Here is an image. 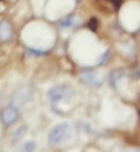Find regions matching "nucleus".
Returning <instances> with one entry per match:
<instances>
[{"label":"nucleus","instance_id":"f257e3e1","mask_svg":"<svg viewBox=\"0 0 140 152\" xmlns=\"http://www.w3.org/2000/svg\"><path fill=\"white\" fill-rule=\"evenodd\" d=\"M71 134H72V130H71V125L67 123L57 124L49 132V142L53 146L61 145V143H63L65 141L68 140Z\"/></svg>","mask_w":140,"mask_h":152},{"label":"nucleus","instance_id":"f03ea898","mask_svg":"<svg viewBox=\"0 0 140 152\" xmlns=\"http://www.w3.org/2000/svg\"><path fill=\"white\" fill-rule=\"evenodd\" d=\"M32 88L30 86H22L20 88H18L11 95L10 103L15 108H19V106L25 105L32 96Z\"/></svg>","mask_w":140,"mask_h":152},{"label":"nucleus","instance_id":"7ed1b4c3","mask_svg":"<svg viewBox=\"0 0 140 152\" xmlns=\"http://www.w3.org/2000/svg\"><path fill=\"white\" fill-rule=\"evenodd\" d=\"M47 96L51 102H62L67 100L72 96V89L66 86H56L49 89Z\"/></svg>","mask_w":140,"mask_h":152},{"label":"nucleus","instance_id":"20e7f679","mask_svg":"<svg viewBox=\"0 0 140 152\" xmlns=\"http://www.w3.org/2000/svg\"><path fill=\"white\" fill-rule=\"evenodd\" d=\"M80 80L85 86L89 87H99L102 84V75L97 71H83L80 74Z\"/></svg>","mask_w":140,"mask_h":152},{"label":"nucleus","instance_id":"39448f33","mask_svg":"<svg viewBox=\"0 0 140 152\" xmlns=\"http://www.w3.org/2000/svg\"><path fill=\"white\" fill-rule=\"evenodd\" d=\"M19 119V111L15 106H7L5 108L1 113V121L5 126H9V125H13L14 123H16Z\"/></svg>","mask_w":140,"mask_h":152},{"label":"nucleus","instance_id":"423d86ee","mask_svg":"<svg viewBox=\"0 0 140 152\" xmlns=\"http://www.w3.org/2000/svg\"><path fill=\"white\" fill-rule=\"evenodd\" d=\"M13 37V28L9 22L0 21V41L6 42Z\"/></svg>","mask_w":140,"mask_h":152},{"label":"nucleus","instance_id":"0eeeda50","mask_svg":"<svg viewBox=\"0 0 140 152\" xmlns=\"http://www.w3.org/2000/svg\"><path fill=\"white\" fill-rule=\"evenodd\" d=\"M77 25V18L76 16H68L66 19H63L62 21H60V26L65 27V28H69Z\"/></svg>","mask_w":140,"mask_h":152},{"label":"nucleus","instance_id":"6e6552de","mask_svg":"<svg viewBox=\"0 0 140 152\" xmlns=\"http://www.w3.org/2000/svg\"><path fill=\"white\" fill-rule=\"evenodd\" d=\"M122 75H123V74H122V72H119V71L112 72V73L109 74V84H111L112 87H116V82L120 79Z\"/></svg>","mask_w":140,"mask_h":152},{"label":"nucleus","instance_id":"1a4fd4ad","mask_svg":"<svg viewBox=\"0 0 140 152\" xmlns=\"http://www.w3.org/2000/svg\"><path fill=\"white\" fill-rule=\"evenodd\" d=\"M22 147H24L25 151H32V150H35L36 145H35L34 141H27V142L24 143V146H22Z\"/></svg>","mask_w":140,"mask_h":152},{"label":"nucleus","instance_id":"9d476101","mask_svg":"<svg viewBox=\"0 0 140 152\" xmlns=\"http://www.w3.org/2000/svg\"><path fill=\"white\" fill-rule=\"evenodd\" d=\"M89 27H92V30H96V27H97V22H96V20H92V22L89 21Z\"/></svg>","mask_w":140,"mask_h":152},{"label":"nucleus","instance_id":"9b49d317","mask_svg":"<svg viewBox=\"0 0 140 152\" xmlns=\"http://www.w3.org/2000/svg\"><path fill=\"white\" fill-rule=\"evenodd\" d=\"M77 1H80V0H77Z\"/></svg>","mask_w":140,"mask_h":152}]
</instances>
